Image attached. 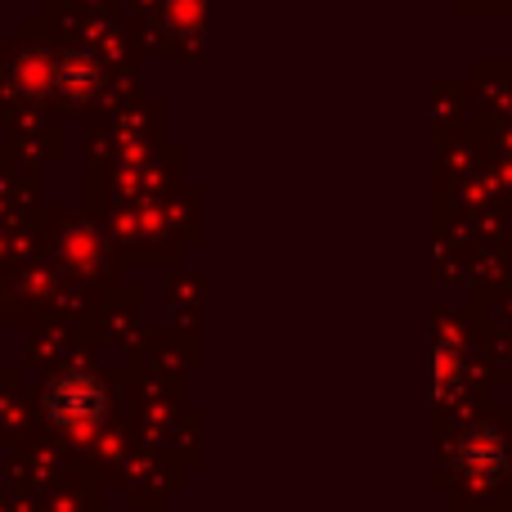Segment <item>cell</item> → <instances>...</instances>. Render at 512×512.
Listing matches in <instances>:
<instances>
[{
	"instance_id": "1",
	"label": "cell",
	"mask_w": 512,
	"mask_h": 512,
	"mask_svg": "<svg viewBox=\"0 0 512 512\" xmlns=\"http://www.w3.org/2000/svg\"><path fill=\"white\" fill-rule=\"evenodd\" d=\"M459 459H463V468H468L472 477H481V481L499 477V472H504V459H508L504 436H499L495 427H472V432L463 436V445H459Z\"/></svg>"
},
{
	"instance_id": "2",
	"label": "cell",
	"mask_w": 512,
	"mask_h": 512,
	"mask_svg": "<svg viewBox=\"0 0 512 512\" xmlns=\"http://www.w3.org/2000/svg\"><path fill=\"white\" fill-rule=\"evenodd\" d=\"M454 378H459V351H454V346H441V391H450Z\"/></svg>"
}]
</instances>
